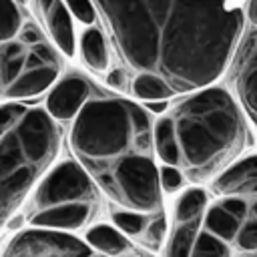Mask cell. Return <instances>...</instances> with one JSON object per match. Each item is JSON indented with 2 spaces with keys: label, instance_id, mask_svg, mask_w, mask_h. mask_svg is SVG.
I'll return each instance as SVG.
<instances>
[{
  "label": "cell",
  "instance_id": "cell-4",
  "mask_svg": "<svg viewBox=\"0 0 257 257\" xmlns=\"http://www.w3.org/2000/svg\"><path fill=\"white\" fill-rule=\"evenodd\" d=\"M60 141V126L46 106L22 102L0 106V229L54 165Z\"/></svg>",
  "mask_w": 257,
  "mask_h": 257
},
{
  "label": "cell",
  "instance_id": "cell-10",
  "mask_svg": "<svg viewBox=\"0 0 257 257\" xmlns=\"http://www.w3.org/2000/svg\"><path fill=\"white\" fill-rule=\"evenodd\" d=\"M92 96V84L86 76L78 72H70L50 86L46 96V110L56 120H72L80 106Z\"/></svg>",
  "mask_w": 257,
  "mask_h": 257
},
{
  "label": "cell",
  "instance_id": "cell-3",
  "mask_svg": "<svg viewBox=\"0 0 257 257\" xmlns=\"http://www.w3.org/2000/svg\"><path fill=\"white\" fill-rule=\"evenodd\" d=\"M157 157L181 169L189 183H207L225 171L251 141L245 114L221 86L185 92L153 122Z\"/></svg>",
  "mask_w": 257,
  "mask_h": 257
},
{
  "label": "cell",
  "instance_id": "cell-6",
  "mask_svg": "<svg viewBox=\"0 0 257 257\" xmlns=\"http://www.w3.org/2000/svg\"><path fill=\"white\" fill-rule=\"evenodd\" d=\"M24 203L28 225L62 231L84 229L100 211L98 187L76 159L52 165Z\"/></svg>",
  "mask_w": 257,
  "mask_h": 257
},
{
  "label": "cell",
  "instance_id": "cell-1",
  "mask_svg": "<svg viewBox=\"0 0 257 257\" xmlns=\"http://www.w3.org/2000/svg\"><path fill=\"white\" fill-rule=\"evenodd\" d=\"M128 72L131 94L169 100L213 84L243 36L237 0H92Z\"/></svg>",
  "mask_w": 257,
  "mask_h": 257
},
{
  "label": "cell",
  "instance_id": "cell-16",
  "mask_svg": "<svg viewBox=\"0 0 257 257\" xmlns=\"http://www.w3.org/2000/svg\"><path fill=\"white\" fill-rule=\"evenodd\" d=\"M28 20L24 4L18 0H0V38H8Z\"/></svg>",
  "mask_w": 257,
  "mask_h": 257
},
{
  "label": "cell",
  "instance_id": "cell-12",
  "mask_svg": "<svg viewBox=\"0 0 257 257\" xmlns=\"http://www.w3.org/2000/svg\"><path fill=\"white\" fill-rule=\"evenodd\" d=\"M84 241L92 247V251L106 255H126L133 253V241L124 235L116 225L96 223L84 233Z\"/></svg>",
  "mask_w": 257,
  "mask_h": 257
},
{
  "label": "cell",
  "instance_id": "cell-2",
  "mask_svg": "<svg viewBox=\"0 0 257 257\" xmlns=\"http://www.w3.org/2000/svg\"><path fill=\"white\" fill-rule=\"evenodd\" d=\"M68 145L112 205L143 213L163 211L147 106L122 96H90L72 118Z\"/></svg>",
  "mask_w": 257,
  "mask_h": 257
},
{
  "label": "cell",
  "instance_id": "cell-11",
  "mask_svg": "<svg viewBox=\"0 0 257 257\" xmlns=\"http://www.w3.org/2000/svg\"><path fill=\"white\" fill-rule=\"evenodd\" d=\"M36 16L50 38V42L68 58L74 56L76 48V36H74V24L72 14L64 0H34Z\"/></svg>",
  "mask_w": 257,
  "mask_h": 257
},
{
  "label": "cell",
  "instance_id": "cell-18",
  "mask_svg": "<svg viewBox=\"0 0 257 257\" xmlns=\"http://www.w3.org/2000/svg\"><path fill=\"white\" fill-rule=\"evenodd\" d=\"M70 14L76 16L80 22L84 24H92L96 20V8L92 4V0H64Z\"/></svg>",
  "mask_w": 257,
  "mask_h": 257
},
{
  "label": "cell",
  "instance_id": "cell-15",
  "mask_svg": "<svg viewBox=\"0 0 257 257\" xmlns=\"http://www.w3.org/2000/svg\"><path fill=\"white\" fill-rule=\"evenodd\" d=\"M157 213V211H155ZM155 213H143V211H135V209H124V207H112L110 209V217H112V223L124 233L131 237V241L139 243V239L143 237L149 221L153 219Z\"/></svg>",
  "mask_w": 257,
  "mask_h": 257
},
{
  "label": "cell",
  "instance_id": "cell-19",
  "mask_svg": "<svg viewBox=\"0 0 257 257\" xmlns=\"http://www.w3.org/2000/svg\"><path fill=\"white\" fill-rule=\"evenodd\" d=\"M106 84L114 88L116 92H131V80L128 72L124 68H112L106 72Z\"/></svg>",
  "mask_w": 257,
  "mask_h": 257
},
{
  "label": "cell",
  "instance_id": "cell-21",
  "mask_svg": "<svg viewBox=\"0 0 257 257\" xmlns=\"http://www.w3.org/2000/svg\"><path fill=\"white\" fill-rule=\"evenodd\" d=\"M18 2H20V4H26V0H18Z\"/></svg>",
  "mask_w": 257,
  "mask_h": 257
},
{
  "label": "cell",
  "instance_id": "cell-5",
  "mask_svg": "<svg viewBox=\"0 0 257 257\" xmlns=\"http://www.w3.org/2000/svg\"><path fill=\"white\" fill-rule=\"evenodd\" d=\"M201 229L215 235L227 255H257V155L213 179Z\"/></svg>",
  "mask_w": 257,
  "mask_h": 257
},
{
  "label": "cell",
  "instance_id": "cell-14",
  "mask_svg": "<svg viewBox=\"0 0 257 257\" xmlns=\"http://www.w3.org/2000/svg\"><path fill=\"white\" fill-rule=\"evenodd\" d=\"M207 203H209V193L205 189H201V187H189V189H185L179 195V199L175 201L173 223L203 221Z\"/></svg>",
  "mask_w": 257,
  "mask_h": 257
},
{
  "label": "cell",
  "instance_id": "cell-13",
  "mask_svg": "<svg viewBox=\"0 0 257 257\" xmlns=\"http://www.w3.org/2000/svg\"><path fill=\"white\" fill-rule=\"evenodd\" d=\"M82 62L94 74H106L110 70V48L104 32L98 26H88L80 36Z\"/></svg>",
  "mask_w": 257,
  "mask_h": 257
},
{
  "label": "cell",
  "instance_id": "cell-17",
  "mask_svg": "<svg viewBox=\"0 0 257 257\" xmlns=\"http://www.w3.org/2000/svg\"><path fill=\"white\" fill-rule=\"evenodd\" d=\"M159 181H161V189L165 193H177L187 183L181 169H177L175 165H167V163H163V167L159 169Z\"/></svg>",
  "mask_w": 257,
  "mask_h": 257
},
{
  "label": "cell",
  "instance_id": "cell-7",
  "mask_svg": "<svg viewBox=\"0 0 257 257\" xmlns=\"http://www.w3.org/2000/svg\"><path fill=\"white\" fill-rule=\"evenodd\" d=\"M60 74V56L30 18L18 32L0 38V96L28 100L44 94Z\"/></svg>",
  "mask_w": 257,
  "mask_h": 257
},
{
  "label": "cell",
  "instance_id": "cell-20",
  "mask_svg": "<svg viewBox=\"0 0 257 257\" xmlns=\"http://www.w3.org/2000/svg\"><path fill=\"white\" fill-rule=\"evenodd\" d=\"M247 18L257 28V0H249L247 2Z\"/></svg>",
  "mask_w": 257,
  "mask_h": 257
},
{
  "label": "cell",
  "instance_id": "cell-8",
  "mask_svg": "<svg viewBox=\"0 0 257 257\" xmlns=\"http://www.w3.org/2000/svg\"><path fill=\"white\" fill-rule=\"evenodd\" d=\"M92 247L80 241L70 231L52 227H30L18 231L6 245L4 255H32V257H76L90 255Z\"/></svg>",
  "mask_w": 257,
  "mask_h": 257
},
{
  "label": "cell",
  "instance_id": "cell-9",
  "mask_svg": "<svg viewBox=\"0 0 257 257\" xmlns=\"http://www.w3.org/2000/svg\"><path fill=\"white\" fill-rule=\"evenodd\" d=\"M233 82L245 112L257 126V28L243 36L235 50Z\"/></svg>",
  "mask_w": 257,
  "mask_h": 257
}]
</instances>
